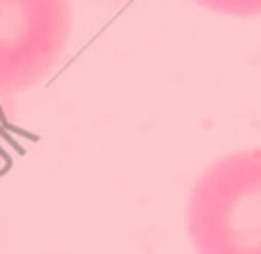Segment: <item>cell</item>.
I'll list each match as a JSON object with an SVG mask.
<instances>
[{
	"label": "cell",
	"instance_id": "cell-3",
	"mask_svg": "<svg viewBox=\"0 0 261 254\" xmlns=\"http://www.w3.org/2000/svg\"><path fill=\"white\" fill-rule=\"evenodd\" d=\"M195 3L227 16H261V0H195Z\"/></svg>",
	"mask_w": 261,
	"mask_h": 254
},
{
	"label": "cell",
	"instance_id": "cell-1",
	"mask_svg": "<svg viewBox=\"0 0 261 254\" xmlns=\"http://www.w3.org/2000/svg\"><path fill=\"white\" fill-rule=\"evenodd\" d=\"M186 229L197 254H261V149L227 154L199 174Z\"/></svg>",
	"mask_w": 261,
	"mask_h": 254
},
{
	"label": "cell",
	"instance_id": "cell-2",
	"mask_svg": "<svg viewBox=\"0 0 261 254\" xmlns=\"http://www.w3.org/2000/svg\"><path fill=\"white\" fill-rule=\"evenodd\" d=\"M71 0H0V94L41 82L71 35Z\"/></svg>",
	"mask_w": 261,
	"mask_h": 254
}]
</instances>
